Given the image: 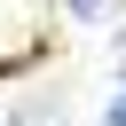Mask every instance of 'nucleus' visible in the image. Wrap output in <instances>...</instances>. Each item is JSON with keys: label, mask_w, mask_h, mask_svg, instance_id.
<instances>
[{"label": "nucleus", "mask_w": 126, "mask_h": 126, "mask_svg": "<svg viewBox=\"0 0 126 126\" xmlns=\"http://www.w3.org/2000/svg\"><path fill=\"white\" fill-rule=\"evenodd\" d=\"M110 126H126V94H118V102H110Z\"/></svg>", "instance_id": "f257e3e1"}]
</instances>
